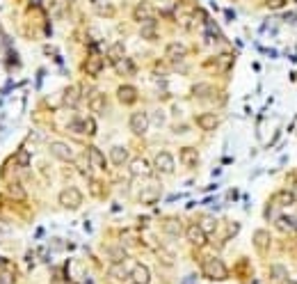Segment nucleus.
I'll return each mask as SVG.
<instances>
[{
	"mask_svg": "<svg viewBox=\"0 0 297 284\" xmlns=\"http://www.w3.org/2000/svg\"><path fill=\"white\" fill-rule=\"evenodd\" d=\"M204 275L208 279H213V282H222V279L229 277V270H226L224 261L222 259H208V261L204 263Z\"/></svg>",
	"mask_w": 297,
	"mask_h": 284,
	"instance_id": "nucleus-1",
	"label": "nucleus"
},
{
	"mask_svg": "<svg viewBox=\"0 0 297 284\" xmlns=\"http://www.w3.org/2000/svg\"><path fill=\"white\" fill-rule=\"evenodd\" d=\"M60 204L64 209H69V211H76V209H80V204H82V193L73 186L64 188V191L60 193Z\"/></svg>",
	"mask_w": 297,
	"mask_h": 284,
	"instance_id": "nucleus-2",
	"label": "nucleus"
},
{
	"mask_svg": "<svg viewBox=\"0 0 297 284\" xmlns=\"http://www.w3.org/2000/svg\"><path fill=\"white\" fill-rule=\"evenodd\" d=\"M128 126H130V131H133L135 135H144L148 131V126H151V119H148L146 113H142V110H139V113L130 115Z\"/></svg>",
	"mask_w": 297,
	"mask_h": 284,
	"instance_id": "nucleus-3",
	"label": "nucleus"
},
{
	"mask_svg": "<svg viewBox=\"0 0 297 284\" xmlns=\"http://www.w3.org/2000/svg\"><path fill=\"white\" fill-rule=\"evenodd\" d=\"M48 149H51V154L55 156L57 160H64V163L73 160V149L67 145V142H62V140H53Z\"/></svg>",
	"mask_w": 297,
	"mask_h": 284,
	"instance_id": "nucleus-4",
	"label": "nucleus"
},
{
	"mask_svg": "<svg viewBox=\"0 0 297 284\" xmlns=\"http://www.w3.org/2000/svg\"><path fill=\"white\" fill-rule=\"evenodd\" d=\"M185 238H188L195 248H204L206 241H208V234H206L199 225H190V227L185 229Z\"/></svg>",
	"mask_w": 297,
	"mask_h": 284,
	"instance_id": "nucleus-5",
	"label": "nucleus"
},
{
	"mask_svg": "<svg viewBox=\"0 0 297 284\" xmlns=\"http://www.w3.org/2000/svg\"><path fill=\"white\" fill-rule=\"evenodd\" d=\"M154 165L158 172H163V174H172L174 172V156L169 154V151H160L158 156H156Z\"/></svg>",
	"mask_w": 297,
	"mask_h": 284,
	"instance_id": "nucleus-6",
	"label": "nucleus"
},
{
	"mask_svg": "<svg viewBox=\"0 0 297 284\" xmlns=\"http://www.w3.org/2000/svg\"><path fill=\"white\" fill-rule=\"evenodd\" d=\"M78 104H80V87L78 85H69L64 89V94H62V106L64 108H78Z\"/></svg>",
	"mask_w": 297,
	"mask_h": 284,
	"instance_id": "nucleus-7",
	"label": "nucleus"
},
{
	"mask_svg": "<svg viewBox=\"0 0 297 284\" xmlns=\"http://www.w3.org/2000/svg\"><path fill=\"white\" fill-rule=\"evenodd\" d=\"M154 14H156V10H154L151 3H139V5H135V10H133L135 21H139V23L154 21Z\"/></svg>",
	"mask_w": 297,
	"mask_h": 284,
	"instance_id": "nucleus-8",
	"label": "nucleus"
},
{
	"mask_svg": "<svg viewBox=\"0 0 297 284\" xmlns=\"http://www.w3.org/2000/svg\"><path fill=\"white\" fill-rule=\"evenodd\" d=\"M117 99L123 106H133L137 101V89L133 85H121V87H117Z\"/></svg>",
	"mask_w": 297,
	"mask_h": 284,
	"instance_id": "nucleus-9",
	"label": "nucleus"
},
{
	"mask_svg": "<svg viewBox=\"0 0 297 284\" xmlns=\"http://www.w3.org/2000/svg\"><path fill=\"white\" fill-rule=\"evenodd\" d=\"M251 243H254V248H256L258 252H265V250L270 248V243H272L270 232H267V229H256L254 236H251Z\"/></svg>",
	"mask_w": 297,
	"mask_h": 284,
	"instance_id": "nucleus-10",
	"label": "nucleus"
},
{
	"mask_svg": "<svg viewBox=\"0 0 297 284\" xmlns=\"http://www.w3.org/2000/svg\"><path fill=\"white\" fill-rule=\"evenodd\" d=\"M163 229H165V234L172 236V238H179L181 234H185L183 232V225H181L179 218H165V220H163Z\"/></svg>",
	"mask_w": 297,
	"mask_h": 284,
	"instance_id": "nucleus-11",
	"label": "nucleus"
},
{
	"mask_svg": "<svg viewBox=\"0 0 297 284\" xmlns=\"http://www.w3.org/2000/svg\"><path fill=\"white\" fill-rule=\"evenodd\" d=\"M197 126H199L201 131H215L217 126H220V117L213 113H204L197 117Z\"/></svg>",
	"mask_w": 297,
	"mask_h": 284,
	"instance_id": "nucleus-12",
	"label": "nucleus"
},
{
	"mask_svg": "<svg viewBox=\"0 0 297 284\" xmlns=\"http://www.w3.org/2000/svg\"><path fill=\"white\" fill-rule=\"evenodd\" d=\"M151 163H148L146 158H135L130 160V172H133V176H148L151 174Z\"/></svg>",
	"mask_w": 297,
	"mask_h": 284,
	"instance_id": "nucleus-13",
	"label": "nucleus"
},
{
	"mask_svg": "<svg viewBox=\"0 0 297 284\" xmlns=\"http://www.w3.org/2000/svg\"><path fill=\"white\" fill-rule=\"evenodd\" d=\"M82 69H85V73H89V76H98V73H101V69H103V60L96 55V53H92V55L85 60Z\"/></svg>",
	"mask_w": 297,
	"mask_h": 284,
	"instance_id": "nucleus-14",
	"label": "nucleus"
},
{
	"mask_svg": "<svg viewBox=\"0 0 297 284\" xmlns=\"http://www.w3.org/2000/svg\"><path fill=\"white\" fill-rule=\"evenodd\" d=\"M274 225H277V229H281V232H286V234L297 232V218L295 216H279L277 220H274Z\"/></svg>",
	"mask_w": 297,
	"mask_h": 284,
	"instance_id": "nucleus-15",
	"label": "nucleus"
},
{
	"mask_svg": "<svg viewBox=\"0 0 297 284\" xmlns=\"http://www.w3.org/2000/svg\"><path fill=\"white\" fill-rule=\"evenodd\" d=\"M130 277L135 279V284H148L151 282V273L144 263H135L133 270H130Z\"/></svg>",
	"mask_w": 297,
	"mask_h": 284,
	"instance_id": "nucleus-16",
	"label": "nucleus"
},
{
	"mask_svg": "<svg viewBox=\"0 0 297 284\" xmlns=\"http://www.w3.org/2000/svg\"><path fill=\"white\" fill-rule=\"evenodd\" d=\"M181 160H183L185 167H197V163H199V151H197L195 147H183V149H181Z\"/></svg>",
	"mask_w": 297,
	"mask_h": 284,
	"instance_id": "nucleus-17",
	"label": "nucleus"
},
{
	"mask_svg": "<svg viewBox=\"0 0 297 284\" xmlns=\"http://www.w3.org/2000/svg\"><path fill=\"white\" fill-rule=\"evenodd\" d=\"M105 106H108V99H105V94L101 92H94L92 99H89V108H92V113H105Z\"/></svg>",
	"mask_w": 297,
	"mask_h": 284,
	"instance_id": "nucleus-18",
	"label": "nucleus"
},
{
	"mask_svg": "<svg viewBox=\"0 0 297 284\" xmlns=\"http://www.w3.org/2000/svg\"><path fill=\"white\" fill-rule=\"evenodd\" d=\"M270 279L272 282H288V268L281 263H272L270 266Z\"/></svg>",
	"mask_w": 297,
	"mask_h": 284,
	"instance_id": "nucleus-19",
	"label": "nucleus"
},
{
	"mask_svg": "<svg viewBox=\"0 0 297 284\" xmlns=\"http://www.w3.org/2000/svg\"><path fill=\"white\" fill-rule=\"evenodd\" d=\"M110 160H112L114 165H123V163H126V160H128V149H126V147H112V149H110Z\"/></svg>",
	"mask_w": 297,
	"mask_h": 284,
	"instance_id": "nucleus-20",
	"label": "nucleus"
},
{
	"mask_svg": "<svg viewBox=\"0 0 297 284\" xmlns=\"http://www.w3.org/2000/svg\"><path fill=\"white\" fill-rule=\"evenodd\" d=\"M126 261L121 263H112V268H110V277L117 279V282H123V279L130 277V270H126V266H123Z\"/></svg>",
	"mask_w": 297,
	"mask_h": 284,
	"instance_id": "nucleus-21",
	"label": "nucleus"
},
{
	"mask_svg": "<svg viewBox=\"0 0 297 284\" xmlns=\"http://www.w3.org/2000/svg\"><path fill=\"white\" fill-rule=\"evenodd\" d=\"M192 97H197V99L215 97V87H213V85H208V83H199V85H195V87H192Z\"/></svg>",
	"mask_w": 297,
	"mask_h": 284,
	"instance_id": "nucleus-22",
	"label": "nucleus"
},
{
	"mask_svg": "<svg viewBox=\"0 0 297 284\" xmlns=\"http://www.w3.org/2000/svg\"><path fill=\"white\" fill-rule=\"evenodd\" d=\"M87 154H89V163H92L96 170H105V156H103L96 147H89Z\"/></svg>",
	"mask_w": 297,
	"mask_h": 284,
	"instance_id": "nucleus-23",
	"label": "nucleus"
},
{
	"mask_svg": "<svg viewBox=\"0 0 297 284\" xmlns=\"http://www.w3.org/2000/svg\"><path fill=\"white\" fill-rule=\"evenodd\" d=\"M188 55V48L183 46V44H169L167 46V57L169 60H183V57Z\"/></svg>",
	"mask_w": 297,
	"mask_h": 284,
	"instance_id": "nucleus-24",
	"label": "nucleus"
},
{
	"mask_svg": "<svg viewBox=\"0 0 297 284\" xmlns=\"http://www.w3.org/2000/svg\"><path fill=\"white\" fill-rule=\"evenodd\" d=\"M114 67H117V73H121V76H133V73L137 71V69H135V62H133V60H128V57L119 60Z\"/></svg>",
	"mask_w": 297,
	"mask_h": 284,
	"instance_id": "nucleus-25",
	"label": "nucleus"
},
{
	"mask_svg": "<svg viewBox=\"0 0 297 284\" xmlns=\"http://www.w3.org/2000/svg\"><path fill=\"white\" fill-rule=\"evenodd\" d=\"M197 225H199V227L204 229L206 234H215V229H217V220H215V216H201Z\"/></svg>",
	"mask_w": 297,
	"mask_h": 284,
	"instance_id": "nucleus-26",
	"label": "nucleus"
},
{
	"mask_svg": "<svg viewBox=\"0 0 297 284\" xmlns=\"http://www.w3.org/2000/svg\"><path fill=\"white\" fill-rule=\"evenodd\" d=\"M108 257H110V261H112V263H121V261L128 259L123 248H108Z\"/></svg>",
	"mask_w": 297,
	"mask_h": 284,
	"instance_id": "nucleus-27",
	"label": "nucleus"
},
{
	"mask_svg": "<svg viewBox=\"0 0 297 284\" xmlns=\"http://www.w3.org/2000/svg\"><path fill=\"white\" fill-rule=\"evenodd\" d=\"M139 35L144 37V39H148V42H151V39H156V21H146V23H142V30H139Z\"/></svg>",
	"mask_w": 297,
	"mask_h": 284,
	"instance_id": "nucleus-28",
	"label": "nucleus"
},
{
	"mask_svg": "<svg viewBox=\"0 0 297 284\" xmlns=\"http://www.w3.org/2000/svg\"><path fill=\"white\" fill-rule=\"evenodd\" d=\"M123 44H112V46H110V60H112L114 64L119 62V60H123Z\"/></svg>",
	"mask_w": 297,
	"mask_h": 284,
	"instance_id": "nucleus-29",
	"label": "nucleus"
},
{
	"mask_svg": "<svg viewBox=\"0 0 297 284\" xmlns=\"http://www.w3.org/2000/svg\"><path fill=\"white\" fill-rule=\"evenodd\" d=\"M274 202H277V204H279V207H290V204H292V202H295V197H292L290 195V193H279V195L277 197H274Z\"/></svg>",
	"mask_w": 297,
	"mask_h": 284,
	"instance_id": "nucleus-30",
	"label": "nucleus"
},
{
	"mask_svg": "<svg viewBox=\"0 0 297 284\" xmlns=\"http://www.w3.org/2000/svg\"><path fill=\"white\" fill-rule=\"evenodd\" d=\"M7 193H10L14 200H23V197H26V191H23L19 183H10V186H7Z\"/></svg>",
	"mask_w": 297,
	"mask_h": 284,
	"instance_id": "nucleus-31",
	"label": "nucleus"
},
{
	"mask_svg": "<svg viewBox=\"0 0 297 284\" xmlns=\"http://www.w3.org/2000/svg\"><path fill=\"white\" fill-rule=\"evenodd\" d=\"M142 202H146V204H151V202L158 200V191L156 188H146V191H142V197H139Z\"/></svg>",
	"mask_w": 297,
	"mask_h": 284,
	"instance_id": "nucleus-32",
	"label": "nucleus"
},
{
	"mask_svg": "<svg viewBox=\"0 0 297 284\" xmlns=\"http://www.w3.org/2000/svg\"><path fill=\"white\" fill-rule=\"evenodd\" d=\"M69 131H73V133H85V119L76 117L71 124H69Z\"/></svg>",
	"mask_w": 297,
	"mask_h": 284,
	"instance_id": "nucleus-33",
	"label": "nucleus"
},
{
	"mask_svg": "<svg viewBox=\"0 0 297 284\" xmlns=\"http://www.w3.org/2000/svg\"><path fill=\"white\" fill-rule=\"evenodd\" d=\"M165 119H167V117H165L163 110L156 108V110H154V126H165Z\"/></svg>",
	"mask_w": 297,
	"mask_h": 284,
	"instance_id": "nucleus-34",
	"label": "nucleus"
},
{
	"mask_svg": "<svg viewBox=\"0 0 297 284\" xmlns=\"http://www.w3.org/2000/svg\"><path fill=\"white\" fill-rule=\"evenodd\" d=\"M265 5L270 7V10H279V7L286 5V0H265Z\"/></svg>",
	"mask_w": 297,
	"mask_h": 284,
	"instance_id": "nucleus-35",
	"label": "nucleus"
},
{
	"mask_svg": "<svg viewBox=\"0 0 297 284\" xmlns=\"http://www.w3.org/2000/svg\"><path fill=\"white\" fill-rule=\"evenodd\" d=\"M94 131H96V126H94V119H85V133L92 135Z\"/></svg>",
	"mask_w": 297,
	"mask_h": 284,
	"instance_id": "nucleus-36",
	"label": "nucleus"
},
{
	"mask_svg": "<svg viewBox=\"0 0 297 284\" xmlns=\"http://www.w3.org/2000/svg\"><path fill=\"white\" fill-rule=\"evenodd\" d=\"M28 158H30L28 151H21V154H19V165H28Z\"/></svg>",
	"mask_w": 297,
	"mask_h": 284,
	"instance_id": "nucleus-37",
	"label": "nucleus"
},
{
	"mask_svg": "<svg viewBox=\"0 0 297 284\" xmlns=\"http://www.w3.org/2000/svg\"><path fill=\"white\" fill-rule=\"evenodd\" d=\"M224 14H226V21H233V19H236V14H233V12H231V10H226Z\"/></svg>",
	"mask_w": 297,
	"mask_h": 284,
	"instance_id": "nucleus-38",
	"label": "nucleus"
},
{
	"mask_svg": "<svg viewBox=\"0 0 297 284\" xmlns=\"http://www.w3.org/2000/svg\"><path fill=\"white\" fill-rule=\"evenodd\" d=\"M290 195L295 197V202H297V181H295V183H292V188H290Z\"/></svg>",
	"mask_w": 297,
	"mask_h": 284,
	"instance_id": "nucleus-39",
	"label": "nucleus"
},
{
	"mask_svg": "<svg viewBox=\"0 0 297 284\" xmlns=\"http://www.w3.org/2000/svg\"><path fill=\"white\" fill-rule=\"evenodd\" d=\"M183 284H195V277H185Z\"/></svg>",
	"mask_w": 297,
	"mask_h": 284,
	"instance_id": "nucleus-40",
	"label": "nucleus"
},
{
	"mask_svg": "<svg viewBox=\"0 0 297 284\" xmlns=\"http://www.w3.org/2000/svg\"><path fill=\"white\" fill-rule=\"evenodd\" d=\"M41 3H44V0H30V5L35 7V5H41Z\"/></svg>",
	"mask_w": 297,
	"mask_h": 284,
	"instance_id": "nucleus-41",
	"label": "nucleus"
},
{
	"mask_svg": "<svg viewBox=\"0 0 297 284\" xmlns=\"http://www.w3.org/2000/svg\"><path fill=\"white\" fill-rule=\"evenodd\" d=\"M0 266H5V259H0Z\"/></svg>",
	"mask_w": 297,
	"mask_h": 284,
	"instance_id": "nucleus-42",
	"label": "nucleus"
},
{
	"mask_svg": "<svg viewBox=\"0 0 297 284\" xmlns=\"http://www.w3.org/2000/svg\"><path fill=\"white\" fill-rule=\"evenodd\" d=\"M288 284H297V282H292V279H288Z\"/></svg>",
	"mask_w": 297,
	"mask_h": 284,
	"instance_id": "nucleus-43",
	"label": "nucleus"
}]
</instances>
